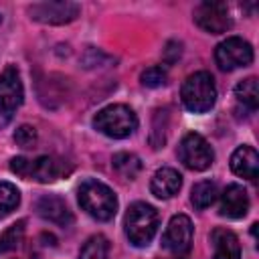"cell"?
Masks as SVG:
<instances>
[{"label": "cell", "mask_w": 259, "mask_h": 259, "mask_svg": "<svg viewBox=\"0 0 259 259\" xmlns=\"http://www.w3.org/2000/svg\"><path fill=\"white\" fill-rule=\"evenodd\" d=\"M77 196H79V204L81 208L97 219V221H111L115 217V210H117V196L115 192L99 182V180H93V178H87L81 182L79 190H77Z\"/></svg>", "instance_id": "6da1fadb"}, {"label": "cell", "mask_w": 259, "mask_h": 259, "mask_svg": "<svg viewBox=\"0 0 259 259\" xmlns=\"http://www.w3.org/2000/svg\"><path fill=\"white\" fill-rule=\"evenodd\" d=\"M182 103L192 113H204L208 111L217 101V87L214 79L206 71H198L186 77L180 89Z\"/></svg>", "instance_id": "7a4b0ae2"}, {"label": "cell", "mask_w": 259, "mask_h": 259, "mask_svg": "<svg viewBox=\"0 0 259 259\" xmlns=\"http://www.w3.org/2000/svg\"><path fill=\"white\" fill-rule=\"evenodd\" d=\"M158 210L148 202H134L125 212V235L134 247H146L158 231Z\"/></svg>", "instance_id": "3957f363"}, {"label": "cell", "mask_w": 259, "mask_h": 259, "mask_svg": "<svg viewBox=\"0 0 259 259\" xmlns=\"http://www.w3.org/2000/svg\"><path fill=\"white\" fill-rule=\"evenodd\" d=\"M93 125L107 138L123 140L136 132L138 115L127 105L113 103V105H107L101 111H97V115L93 117Z\"/></svg>", "instance_id": "277c9868"}, {"label": "cell", "mask_w": 259, "mask_h": 259, "mask_svg": "<svg viewBox=\"0 0 259 259\" xmlns=\"http://www.w3.org/2000/svg\"><path fill=\"white\" fill-rule=\"evenodd\" d=\"M10 170L22 178H28V180H36V182H42V184H49V182H55L57 178L63 176L65 168L59 160H55L53 156H38L34 160H28V158H12L10 160Z\"/></svg>", "instance_id": "5b68a950"}, {"label": "cell", "mask_w": 259, "mask_h": 259, "mask_svg": "<svg viewBox=\"0 0 259 259\" xmlns=\"http://www.w3.org/2000/svg\"><path fill=\"white\" fill-rule=\"evenodd\" d=\"M24 97L20 73L14 65H8L0 75V127L8 125L20 107Z\"/></svg>", "instance_id": "8992f818"}, {"label": "cell", "mask_w": 259, "mask_h": 259, "mask_svg": "<svg viewBox=\"0 0 259 259\" xmlns=\"http://www.w3.org/2000/svg\"><path fill=\"white\" fill-rule=\"evenodd\" d=\"M214 61L223 71H233L253 63V47L241 36H229L214 49Z\"/></svg>", "instance_id": "52a82bcc"}, {"label": "cell", "mask_w": 259, "mask_h": 259, "mask_svg": "<svg viewBox=\"0 0 259 259\" xmlns=\"http://www.w3.org/2000/svg\"><path fill=\"white\" fill-rule=\"evenodd\" d=\"M178 158L186 168L200 172V170H206L212 164L214 152L200 134L190 132L182 138V142L178 146Z\"/></svg>", "instance_id": "ba28073f"}, {"label": "cell", "mask_w": 259, "mask_h": 259, "mask_svg": "<svg viewBox=\"0 0 259 259\" xmlns=\"http://www.w3.org/2000/svg\"><path fill=\"white\" fill-rule=\"evenodd\" d=\"M79 4L67 2V0H55V2H36L28 8V14L32 20L42 24H67L79 16Z\"/></svg>", "instance_id": "9c48e42d"}, {"label": "cell", "mask_w": 259, "mask_h": 259, "mask_svg": "<svg viewBox=\"0 0 259 259\" xmlns=\"http://www.w3.org/2000/svg\"><path fill=\"white\" fill-rule=\"evenodd\" d=\"M192 245V223L186 214H174L162 235V247L172 255H186Z\"/></svg>", "instance_id": "30bf717a"}, {"label": "cell", "mask_w": 259, "mask_h": 259, "mask_svg": "<svg viewBox=\"0 0 259 259\" xmlns=\"http://www.w3.org/2000/svg\"><path fill=\"white\" fill-rule=\"evenodd\" d=\"M194 22L210 32V34H221L227 32L231 28V16H229V8L225 2H200L194 8Z\"/></svg>", "instance_id": "8fae6325"}, {"label": "cell", "mask_w": 259, "mask_h": 259, "mask_svg": "<svg viewBox=\"0 0 259 259\" xmlns=\"http://www.w3.org/2000/svg\"><path fill=\"white\" fill-rule=\"evenodd\" d=\"M36 212L45 221H51L59 227H69L73 223V214L67 202L57 194H45L36 200Z\"/></svg>", "instance_id": "7c38bea8"}, {"label": "cell", "mask_w": 259, "mask_h": 259, "mask_svg": "<svg viewBox=\"0 0 259 259\" xmlns=\"http://www.w3.org/2000/svg\"><path fill=\"white\" fill-rule=\"evenodd\" d=\"M249 210V194L241 184H229L221 194V214L229 219H241Z\"/></svg>", "instance_id": "4fadbf2b"}, {"label": "cell", "mask_w": 259, "mask_h": 259, "mask_svg": "<svg viewBox=\"0 0 259 259\" xmlns=\"http://www.w3.org/2000/svg\"><path fill=\"white\" fill-rule=\"evenodd\" d=\"M212 243V259H241V245L233 231L217 227L210 233Z\"/></svg>", "instance_id": "5bb4252c"}, {"label": "cell", "mask_w": 259, "mask_h": 259, "mask_svg": "<svg viewBox=\"0 0 259 259\" xmlns=\"http://www.w3.org/2000/svg\"><path fill=\"white\" fill-rule=\"evenodd\" d=\"M231 170L247 180H255L259 172V154L251 146H239L231 156Z\"/></svg>", "instance_id": "9a60e30c"}, {"label": "cell", "mask_w": 259, "mask_h": 259, "mask_svg": "<svg viewBox=\"0 0 259 259\" xmlns=\"http://www.w3.org/2000/svg\"><path fill=\"white\" fill-rule=\"evenodd\" d=\"M180 186H182V176L178 174V170L168 168V166L156 170L150 182V190L158 198H172L180 190Z\"/></svg>", "instance_id": "2e32d148"}, {"label": "cell", "mask_w": 259, "mask_h": 259, "mask_svg": "<svg viewBox=\"0 0 259 259\" xmlns=\"http://www.w3.org/2000/svg\"><path fill=\"white\" fill-rule=\"evenodd\" d=\"M111 164H113V170H115L121 178H125V180H134V178L140 174V170H142L140 158H138L136 154H130V152H119V154H115Z\"/></svg>", "instance_id": "e0dca14e"}, {"label": "cell", "mask_w": 259, "mask_h": 259, "mask_svg": "<svg viewBox=\"0 0 259 259\" xmlns=\"http://www.w3.org/2000/svg\"><path fill=\"white\" fill-rule=\"evenodd\" d=\"M217 196H219V188L210 180H202V182L194 184L192 186V192H190V200H192L194 208H198V210L210 206L217 200Z\"/></svg>", "instance_id": "ac0fdd59"}, {"label": "cell", "mask_w": 259, "mask_h": 259, "mask_svg": "<svg viewBox=\"0 0 259 259\" xmlns=\"http://www.w3.org/2000/svg\"><path fill=\"white\" fill-rule=\"evenodd\" d=\"M235 97H237L245 107H249L251 111H255L257 105H259V87H257V79H255V77H247V79H243L241 83H237V87H235Z\"/></svg>", "instance_id": "d6986e66"}, {"label": "cell", "mask_w": 259, "mask_h": 259, "mask_svg": "<svg viewBox=\"0 0 259 259\" xmlns=\"http://www.w3.org/2000/svg\"><path fill=\"white\" fill-rule=\"evenodd\" d=\"M109 255V241L103 235H93L81 247L79 259H107Z\"/></svg>", "instance_id": "ffe728a7"}, {"label": "cell", "mask_w": 259, "mask_h": 259, "mask_svg": "<svg viewBox=\"0 0 259 259\" xmlns=\"http://www.w3.org/2000/svg\"><path fill=\"white\" fill-rule=\"evenodd\" d=\"M20 202V192L10 182H0V219L10 214Z\"/></svg>", "instance_id": "44dd1931"}, {"label": "cell", "mask_w": 259, "mask_h": 259, "mask_svg": "<svg viewBox=\"0 0 259 259\" xmlns=\"http://www.w3.org/2000/svg\"><path fill=\"white\" fill-rule=\"evenodd\" d=\"M24 221H18L14 225H10L4 233H0V253H6L10 249H16L22 241V235H24Z\"/></svg>", "instance_id": "7402d4cb"}, {"label": "cell", "mask_w": 259, "mask_h": 259, "mask_svg": "<svg viewBox=\"0 0 259 259\" xmlns=\"http://www.w3.org/2000/svg\"><path fill=\"white\" fill-rule=\"evenodd\" d=\"M140 79H142V83L146 85V87H162L164 83H166V69L162 67V65H154V67H148L146 71H142V75H140Z\"/></svg>", "instance_id": "603a6c76"}, {"label": "cell", "mask_w": 259, "mask_h": 259, "mask_svg": "<svg viewBox=\"0 0 259 259\" xmlns=\"http://www.w3.org/2000/svg\"><path fill=\"white\" fill-rule=\"evenodd\" d=\"M14 142H16L20 148H32V146L36 144V130H34L32 125H28V123L16 127V132H14Z\"/></svg>", "instance_id": "cb8c5ba5"}, {"label": "cell", "mask_w": 259, "mask_h": 259, "mask_svg": "<svg viewBox=\"0 0 259 259\" xmlns=\"http://www.w3.org/2000/svg\"><path fill=\"white\" fill-rule=\"evenodd\" d=\"M180 53H182V45L176 42V40H170V42L166 45V49H164V59H166V63H174V61L180 57Z\"/></svg>", "instance_id": "d4e9b609"}]
</instances>
